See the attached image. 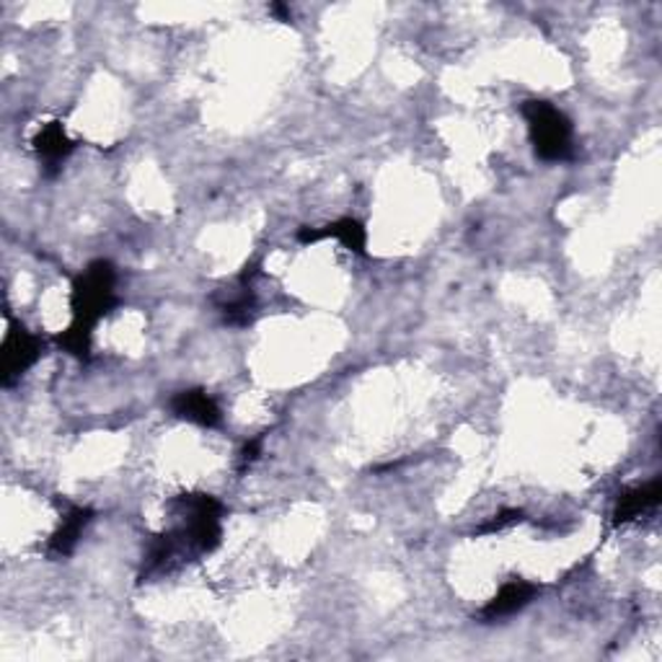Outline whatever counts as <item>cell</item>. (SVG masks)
<instances>
[{
	"instance_id": "5b68a950",
	"label": "cell",
	"mask_w": 662,
	"mask_h": 662,
	"mask_svg": "<svg viewBox=\"0 0 662 662\" xmlns=\"http://www.w3.org/2000/svg\"><path fill=\"white\" fill-rule=\"evenodd\" d=\"M541 593V585L523 577H510L507 582H502V587L497 590V595L492 597L490 603L484 605L482 616L484 624H497V621H505L515 613H521L525 605L533 603V597Z\"/></svg>"
},
{
	"instance_id": "277c9868",
	"label": "cell",
	"mask_w": 662,
	"mask_h": 662,
	"mask_svg": "<svg viewBox=\"0 0 662 662\" xmlns=\"http://www.w3.org/2000/svg\"><path fill=\"white\" fill-rule=\"evenodd\" d=\"M42 339L34 332L19 322L8 324L3 347H0V378L3 386L19 381L29 368H34L39 357H42Z\"/></svg>"
},
{
	"instance_id": "9c48e42d",
	"label": "cell",
	"mask_w": 662,
	"mask_h": 662,
	"mask_svg": "<svg viewBox=\"0 0 662 662\" xmlns=\"http://www.w3.org/2000/svg\"><path fill=\"white\" fill-rule=\"evenodd\" d=\"M662 497V484L660 478H652V482L634 486V490H626L624 494H619L616 507H613V525H626L642 517L644 513L658 507V502Z\"/></svg>"
},
{
	"instance_id": "ba28073f",
	"label": "cell",
	"mask_w": 662,
	"mask_h": 662,
	"mask_svg": "<svg viewBox=\"0 0 662 662\" xmlns=\"http://www.w3.org/2000/svg\"><path fill=\"white\" fill-rule=\"evenodd\" d=\"M93 513L83 505H66L60 515L58 531L52 533L50 544H47V552L52 556H70L76 552L78 541H81L83 531L89 528Z\"/></svg>"
},
{
	"instance_id": "6da1fadb",
	"label": "cell",
	"mask_w": 662,
	"mask_h": 662,
	"mask_svg": "<svg viewBox=\"0 0 662 662\" xmlns=\"http://www.w3.org/2000/svg\"><path fill=\"white\" fill-rule=\"evenodd\" d=\"M174 521L169 528L150 539L142 556V580L161 577L179 564L213 554L223 541V502L213 494L189 492L171 500Z\"/></svg>"
},
{
	"instance_id": "7a4b0ae2",
	"label": "cell",
	"mask_w": 662,
	"mask_h": 662,
	"mask_svg": "<svg viewBox=\"0 0 662 662\" xmlns=\"http://www.w3.org/2000/svg\"><path fill=\"white\" fill-rule=\"evenodd\" d=\"M117 306V269L109 259H96L76 277L70 290L73 322L58 337V345L78 360H89L93 329Z\"/></svg>"
},
{
	"instance_id": "3957f363",
	"label": "cell",
	"mask_w": 662,
	"mask_h": 662,
	"mask_svg": "<svg viewBox=\"0 0 662 662\" xmlns=\"http://www.w3.org/2000/svg\"><path fill=\"white\" fill-rule=\"evenodd\" d=\"M523 119L528 125V138L541 161L562 164L570 161L574 154L572 122L560 107L544 99L523 101Z\"/></svg>"
},
{
	"instance_id": "8fae6325",
	"label": "cell",
	"mask_w": 662,
	"mask_h": 662,
	"mask_svg": "<svg viewBox=\"0 0 662 662\" xmlns=\"http://www.w3.org/2000/svg\"><path fill=\"white\" fill-rule=\"evenodd\" d=\"M517 523H523V513H521V510H502V513L490 517V521H486L476 533H478V536H492V533L507 531V528H513V525H517Z\"/></svg>"
},
{
	"instance_id": "52a82bcc",
	"label": "cell",
	"mask_w": 662,
	"mask_h": 662,
	"mask_svg": "<svg viewBox=\"0 0 662 662\" xmlns=\"http://www.w3.org/2000/svg\"><path fill=\"white\" fill-rule=\"evenodd\" d=\"M171 412L174 417L191 422V425L199 427H218L223 422L220 404L215 402L205 388L179 391V394L171 398Z\"/></svg>"
},
{
	"instance_id": "30bf717a",
	"label": "cell",
	"mask_w": 662,
	"mask_h": 662,
	"mask_svg": "<svg viewBox=\"0 0 662 662\" xmlns=\"http://www.w3.org/2000/svg\"><path fill=\"white\" fill-rule=\"evenodd\" d=\"M34 150L47 169H58L66 158L76 150V142L68 138L60 122L42 125V130L34 138Z\"/></svg>"
},
{
	"instance_id": "8992f818",
	"label": "cell",
	"mask_w": 662,
	"mask_h": 662,
	"mask_svg": "<svg viewBox=\"0 0 662 662\" xmlns=\"http://www.w3.org/2000/svg\"><path fill=\"white\" fill-rule=\"evenodd\" d=\"M326 238H334V241H339L347 251L353 254H365V249H368V228H365V223H360L357 218H339L334 223H326L322 228L303 226L298 230V241L306 246L326 241Z\"/></svg>"
}]
</instances>
